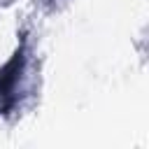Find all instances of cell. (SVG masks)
I'll list each match as a JSON object with an SVG mask.
<instances>
[{"label":"cell","mask_w":149,"mask_h":149,"mask_svg":"<svg viewBox=\"0 0 149 149\" xmlns=\"http://www.w3.org/2000/svg\"><path fill=\"white\" fill-rule=\"evenodd\" d=\"M23 61H26V44L19 47V51L0 68V100H9L16 84H19V77H21V70H23Z\"/></svg>","instance_id":"obj_1"}]
</instances>
